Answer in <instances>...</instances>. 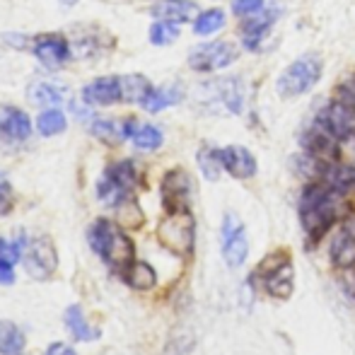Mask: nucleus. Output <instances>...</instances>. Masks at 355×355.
Segmentation results:
<instances>
[{"mask_svg": "<svg viewBox=\"0 0 355 355\" xmlns=\"http://www.w3.org/2000/svg\"><path fill=\"white\" fill-rule=\"evenodd\" d=\"M220 237H223V259L230 268H239L249 257V239L247 230H244L242 220L234 213H227L223 218V227H220Z\"/></svg>", "mask_w": 355, "mask_h": 355, "instance_id": "nucleus-8", "label": "nucleus"}, {"mask_svg": "<svg viewBox=\"0 0 355 355\" xmlns=\"http://www.w3.org/2000/svg\"><path fill=\"white\" fill-rule=\"evenodd\" d=\"M136 187V164L131 159L116 162L102 174L97 184V196L107 206H123Z\"/></svg>", "mask_w": 355, "mask_h": 355, "instance_id": "nucleus-5", "label": "nucleus"}, {"mask_svg": "<svg viewBox=\"0 0 355 355\" xmlns=\"http://www.w3.org/2000/svg\"><path fill=\"white\" fill-rule=\"evenodd\" d=\"M239 56V49L232 42H206L198 44L189 53V68L196 73H218L230 68Z\"/></svg>", "mask_w": 355, "mask_h": 355, "instance_id": "nucleus-6", "label": "nucleus"}, {"mask_svg": "<svg viewBox=\"0 0 355 355\" xmlns=\"http://www.w3.org/2000/svg\"><path fill=\"white\" fill-rule=\"evenodd\" d=\"M157 239L162 242L164 249L187 257L193 249V239H196V225H193V215L189 211H174L159 223Z\"/></svg>", "mask_w": 355, "mask_h": 355, "instance_id": "nucleus-4", "label": "nucleus"}, {"mask_svg": "<svg viewBox=\"0 0 355 355\" xmlns=\"http://www.w3.org/2000/svg\"><path fill=\"white\" fill-rule=\"evenodd\" d=\"M198 167H201L203 177L215 182V179L225 172L223 157H220V148H203L201 153H198Z\"/></svg>", "mask_w": 355, "mask_h": 355, "instance_id": "nucleus-32", "label": "nucleus"}, {"mask_svg": "<svg viewBox=\"0 0 355 355\" xmlns=\"http://www.w3.org/2000/svg\"><path fill=\"white\" fill-rule=\"evenodd\" d=\"M179 32H182V29H179L177 22L157 19V22H153V27H150L148 37L155 46H169V44H174L179 39Z\"/></svg>", "mask_w": 355, "mask_h": 355, "instance_id": "nucleus-31", "label": "nucleus"}, {"mask_svg": "<svg viewBox=\"0 0 355 355\" xmlns=\"http://www.w3.org/2000/svg\"><path fill=\"white\" fill-rule=\"evenodd\" d=\"M319 182L329 184L334 191L338 193H351L355 189V167L353 164H343L341 159H334V162H327L319 172Z\"/></svg>", "mask_w": 355, "mask_h": 355, "instance_id": "nucleus-19", "label": "nucleus"}, {"mask_svg": "<svg viewBox=\"0 0 355 355\" xmlns=\"http://www.w3.org/2000/svg\"><path fill=\"white\" fill-rule=\"evenodd\" d=\"M324 75V61L319 53H302L293 63L285 66V71L278 75L276 89L283 99L302 97L309 89H314V85L322 80Z\"/></svg>", "mask_w": 355, "mask_h": 355, "instance_id": "nucleus-3", "label": "nucleus"}, {"mask_svg": "<svg viewBox=\"0 0 355 355\" xmlns=\"http://www.w3.org/2000/svg\"><path fill=\"white\" fill-rule=\"evenodd\" d=\"M223 27H225V10L220 8L203 10L193 19V34H198V37H211V34L220 32Z\"/></svg>", "mask_w": 355, "mask_h": 355, "instance_id": "nucleus-28", "label": "nucleus"}, {"mask_svg": "<svg viewBox=\"0 0 355 355\" xmlns=\"http://www.w3.org/2000/svg\"><path fill=\"white\" fill-rule=\"evenodd\" d=\"M150 92H153V85L145 75H123L121 78V102L143 104Z\"/></svg>", "mask_w": 355, "mask_h": 355, "instance_id": "nucleus-25", "label": "nucleus"}, {"mask_svg": "<svg viewBox=\"0 0 355 355\" xmlns=\"http://www.w3.org/2000/svg\"><path fill=\"white\" fill-rule=\"evenodd\" d=\"M278 15L281 12H278L273 5H268L266 10H261V12L254 15V17L242 19L239 34H242V46L247 49V51H259V49H261V44L266 42L273 24H276Z\"/></svg>", "mask_w": 355, "mask_h": 355, "instance_id": "nucleus-10", "label": "nucleus"}, {"mask_svg": "<svg viewBox=\"0 0 355 355\" xmlns=\"http://www.w3.org/2000/svg\"><path fill=\"white\" fill-rule=\"evenodd\" d=\"M162 201L167 213L189 211L191 203V179L184 169H172L162 179Z\"/></svg>", "mask_w": 355, "mask_h": 355, "instance_id": "nucleus-11", "label": "nucleus"}, {"mask_svg": "<svg viewBox=\"0 0 355 355\" xmlns=\"http://www.w3.org/2000/svg\"><path fill=\"white\" fill-rule=\"evenodd\" d=\"M220 157H223V167L230 177L234 179H252L259 172V162L252 155V150L244 145H227L220 148Z\"/></svg>", "mask_w": 355, "mask_h": 355, "instance_id": "nucleus-13", "label": "nucleus"}, {"mask_svg": "<svg viewBox=\"0 0 355 355\" xmlns=\"http://www.w3.org/2000/svg\"><path fill=\"white\" fill-rule=\"evenodd\" d=\"M22 244H24V237H19L17 242H8V239L0 237V263L15 268V263L22 257Z\"/></svg>", "mask_w": 355, "mask_h": 355, "instance_id": "nucleus-33", "label": "nucleus"}, {"mask_svg": "<svg viewBox=\"0 0 355 355\" xmlns=\"http://www.w3.org/2000/svg\"><path fill=\"white\" fill-rule=\"evenodd\" d=\"M266 8H268V0H232V12L239 19L254 17V15H259Z\"/></svg>", "mask_w": 355, "mask_h": 355, "instance_id": "nucleus-34", "label": "nucleus"}, {"mask_svg": "<svg viewBox=\"0 0 355 355\" xmlns=\"http://www.w3.org/2000/svg\"><path fill=\"white\" fill-rule=\"evenodd\" d=\"M312 121L341 143L355 138V109L348 107L346 102H341L338 97L324 104V107L314 114Z\"/></svg>", "mask_w": 355, "mask_h": 355, "instance_id": "nucleus-7", "label": "nucleus"}, {"mask_svg": "<svg viewBox=\"0 0 355 355\" xmlns=\"http://www.w3.org/2000/svg\"><path fill=\"white\" fill-rule=\"evenodd\" d=\"M297 215L309 242H319L346 215V196L314 179L300 193Z\"/></svg>", "mask_w": 355, "mask_h": 355, "instance_id": "nucleus-1", "label": "nucleus"}, {"mask_svg": "<svg viewBox=\"0 0 355 355\" xmlns=\"http://www.w3.org/2000/svg\"><path fill=\"white\" fill-rule=\"evenodd\" d=\"M27 97L32 104H37V107H56V104L63 102V97H66V87H61V85H53V83H34L29 85L27 89Z\"/></svg>", "mask_w": 355, "mask_h": 355, "instance_id": "nucleus-23", "label": "nucleus"}, {"mask_svg": "<svg viewBox=\"0 0 355 355\" xmlns=\"http://www.w3.org/2000/svg\"><path fill=\"white\" fill-rule=\"evenodd\" d=\"M121 276H123V281L136 290H150L155 283H157V273H155V268L145 261H133L131 266L121 273Z\"/></svg>", "mask_w": 355, "mask_h": 355, "instance_id": "nucleus-27", "label": "nucleus"}, {"mask_svg": "<svg viewBox=\"0 0 355 355\" xmlns=\"http://www.w3.org/2000/svg\"><path fill=\"white\" fill-rule=\"evenodd\" d=\"M89 247L104 259L107 266L119 273H123L133 263V242L121 227L104 218L94 220V225L89 227Z\"/></svg>", "mask_w": 355, "mask_h": 355, "instance_id": "nucleus-2", "label": "nucleus"}, {"mask_svg": "<svg viewBox=\"0 0 355 355\" xmlns=\"http://www.w3.org/2000/svg\"><path fill=\"white\" fill-rule=\"evenodd\" d=\"M83 99L89 107H109L114 102H121V78H97L85 85Z\"/></svg>", "mask_w": 355, "mask_h": 355, "instance_id": "nucleus-17", "label": "nucleus"}, {"mask_svg": "<svg viewBox=\"0 0 355 355\" xmlns=\"http://www.w3.org/2000/svg\"><path fill=\"white\" fill-rule=\"evenodd\" d=\"M24 263H27V273L37 281H49L56 273L58 266V254L56 247L49 237H39L29 242L27 254H24Z\"/></svg>", "mask_w": 355, "mask_h": 355, "instance_id": "nucleus-9", "label": "nucleus"}, {"mask_svg": "<svg viewBox=\"0 0 355 355\" xmlns=\"http://www.w3.org/2000/svg\"><path fill=\"white\" fill-rule=\"evenodd\" d=\"M331 261L338 268L355 266V223L341 225L331 244Z\"/></svg>", "mask_w": 355, "mask_h": 355, "instance_id": "nucleus-20", "label": "nucleus"}, {"mask_svg": "<svg viewBox=\"0 0 355 355\" xmlns=\"http://www.w3.org/2000/svg\"><path fill=\"white\" fill-rule=\"evenodd\" d=\"M44 355H78V353L71 346H66V343H51Z\"/></svg>", "mask_w": 355, "mask_h": 355, "instance_id": "nucleus-36", "label": "nucleus"}, {"mask_svg": "<svg viewBox=\"0 0 355 355\" xmlns=\"http://www.w3.org/2000/svg\"><path fill=\"white\" fill-rule=\"evenodd\" d=\"M131 141L138 150H157L162 145L164 136L153 123H136V128L131 133Z\"/></svg>", "mask_w": 355, "mask_h": 355, "instance_id": "nucleus-29", "label": "nucleus"}, {"mask_svg": "<svg viewBox=\"0 0 355 355\" xmlns=\"http://www.w3.org/2000/svg\"><path fill=\"white\" fill-rule=\"evenodd\" d=\"M12 208V187L8 184V179L0 174V215L10 213Z\"/></svg>", "mask_w": 355, "mask_h": 355, "instance_id": "nucleus-35", "label": "nucleus"}, {"mask_svg": "<svg viewBox=\"0 0 355 355\" xmlns=\"http://www.w3.org/2000/svg\"><path fill=\"white\" fill-rule=\"evenodd\" d=\"M63 319H66V329L73 334L75 341L89 343V341H97V338H99V331L87 324V319H85L80 304H71V307L66 309V317H63Z\"/></svg>", "mask_w": 355, "mask_h": 355, "instance_id": "nucleus-22", "label": "nucleus"}, {"mask_svg": "<svg viewBox=\"0 0 355 355\" xmlns=\"http://www.w3.org/2000/svg\"><path fill=\"white\" fill-rule=\"evenodd\" d=\"M32 136V121L17 107L0 104V138L8 143H24Z\"/></svg>", "mask_w": 355, "mask_h": 355, "instance_id": "nucleus-15", "label": "nucleus"}, {"mask_svg": "<svg viewBox=\"0 0 355 355\" xmlns=\"http://www.w3.org/2000/svg\"><path fill=\"white\" fill-rule=\"evenodd\" d=\"M89 131L97 138H102L104 143H119L126 136V119L123 121H114V119L107 116H94V121L89 123Z\"/></svg>", "mask_w": 355, "mask_h": 355, "instance_id": "nucleus-26", "label": "nucleus"}, {"mask_svg": "<svg viewBox=\"0 0 355 355\" xmlns=\"http://www.w3.org/2000/svg\"><path fill=\"white\" fill-rule=\"evenodd\" d=\"M32 51L46 68H58L71 58V44L61 34H42L34 39Z\"/></svg>", "mask_w": 355, "mask_h": 355, "instance_id": "nucleus-12", "label": "nucleus"}, {"mask_svg": "<svg viewBox=\"0 0 355 355\" xmlns=\"http://www.w3.org/2000/svg\"><path fill=\"white\" fill-rule=\"evenodd\" d=\"M24 346H27V338L22 329L3 319L0 322V355H22Z\"/></svg>", "mask_w": 355, "mask_h": 355, "instance_id": "nucleus-24", "label": "nucleus"}, {"mask_svg": "<svg viewBox=\"0 0 355 355\" xmlns=\"http://www.w3.org/2000/svg\"><path fill=\"white\" fill-rule=\"evenodd\" d=\"M184 99V89L179 85H164V87H153V92L148 94V99L143 102V109L150 114L164 112L169 107H177Z\"/></svg>", "mask_w": 355, "mask_h": 355, "instance_id": "nucleus-21", "label": "nucleus"}, {"mask_svg": "<svg viewBox=\"0 0 355 355\" xmlns=\"http://www.w3.org/2000/svg\"><path fill=\"white\" fill-rule=\"evenodd\" d=\"M211 97L215 104L225 109L227 114H242L244 109V87L239 78H220L211 85Z\"/></svg>", "mask_w": 355, "mask_h": 355, "instance_id": "nucleus-16", "label": "nucleus"}, {"mask_svg": "<svg viewBox=\"0 0 355 355\" xmlns=\"http://www.w3.org/2000/svg\"><path fill=\"white\" fill-rule=\"evenodd\" d=\"M263 288L271 297H278V300H288L295 290V268L290 263V259L281 257V261L273 263V266L266 268L263 273Z\"/></svg>", "mask_w": 355, "mask_h": 355, "instance_id": "nucleus-14", "label": "nucleus"}, {"mask_svg": "<svg viewBox=\"0 0 355 355\" xmlns=\"http://www.w3.org/2000/svg\"><path fill=\"white\" fill-rule=\"evenodd\" d=\"M0 283L3 285L15 283V268L12 266H3V263H0Z\"/></svg>", "mask_w": 355, "mask_h": 355, "instance_id": "nucleus-37", "label": "nucleus"}, {"mask_svg": "<svg viewBox=\"0 0 355 355\" xmlns=\"http://www.w3.org/2000/svg\"><path fill=\"white\" fill-rule=\"evenodd\" d=\"M150 15L157 19H169V22H193L198 15V5L193 0H157L150 8Z\"/></svg>", "mask_w": 355, "mask_h": 355, "instance_id": "nucleus-18", "label": "nucleus"}, {"mask_svg": "<svg viewBox=\"0 0 355 355\" xmlns=\"http://www.w3.org/2000/svg\"><path fill=\"white\" fill-rule=\"evenodd\" d=\"M66 126H68L66 116H63V112H58L56 107L44 109L37 119V128H39L42 136H58V133L66 131Z\"/></svg>", "mask_w": 355, "mask_h": 355, "instance_id": "nucleus-30", "label": "nucleus"}]
</instances>
